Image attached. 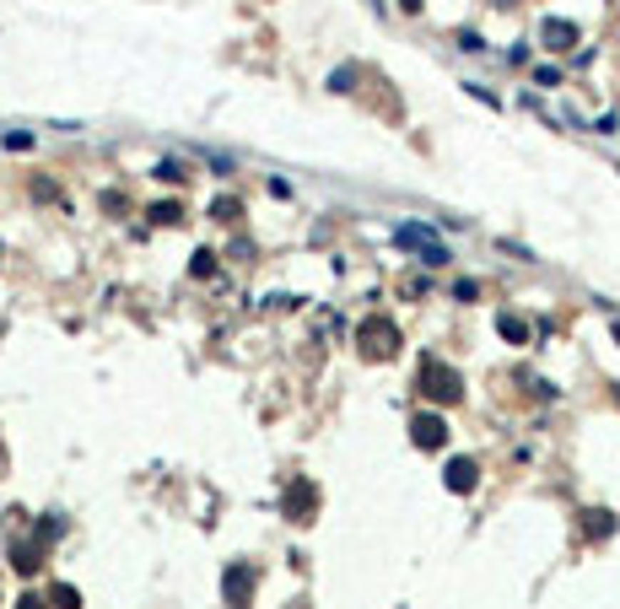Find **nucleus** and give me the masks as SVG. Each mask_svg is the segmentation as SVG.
<instances>
[{
	"label": "nucleus",
	"instance_id": "obj_1",
	"mask_svg": "<svg viewBox=\"0 0 620 609\" xmlns=\"http://www.w3.org/2000/svg\"><path fill=\"white\" fill-rule=\"evenodd\" d=\"M421 389L432 394V399L453 404V399L464 394V383H459V372H453V367H442V362H426V367H421Z\"/></svg>",
	"mask_w": 620,
	"mask_h": 609
},
{
	"label": "nucleus",
	"instance_id": "obj_2",
	"mask_svg": "<svg viewBox=\"0 0 620 609\" xmlns=\"http://www.w3.org/2000/svg\"><path fill=\"white\" fill-rule=\"evenodd\" d=\"M394 237H400L405 248H421V254H426V265H448V248H442L437 237H432V227H415V221H410V227H400Z\"/></svg>",
	"mask_w": 620,
	"mask_h": 609
},
{
	"label": "nucleus",
	"instance_id": "obj_3",
	"mask_svg": "<svg viewBox=\"0 0 620 609\" xmlns=\"http://www.w3.org/2000/svg\"><path fill=\"white\" fill-rule=\"evenodd\" d=\"M415 442H421V448H442V442H448L442 415H415Z\"/></svg>",
	"mask_w": 620,
	"mask_h": 609
},
{
	"label": "nucleus",
	"instance_id": "obj_4",
	"mask_svg": "<svg viewBox=\"0 0 620 609\" xmlns=\"http://www.w3.org/2000/svg\"><path fill=\"white\" fill-rule=\"evenodd\" d=\"M362 351L367 356H389L394 351V329H389V324H367V329H362Z\"/></svg>",
	"mask_w": 620,
	"mask_h": 609
},
{
	"label": "nucleus",
	"instance_id": "obj_5",
	"mask_svg": "<svg viewBox=\"0 0 620 609\" xmlns=\"http://www.w3.org/2000/svg\"><path fill=\"white\" fill-rule=\"evenodd\" d=\"M474 475H480L474 459H453L448 464V491H474Z\"/></svg>",
	"mask_w": 620,
	"mask_h": 609
},
{
	"label": "nucleus",
	"instance_id": "obj_6",
	"mask_svg": "<svg viewBox=\"0 0 620 609\" xmlns=\"http://www.w3.org/2000/svg\"><path fill=\"white\" fill-rule=\"evenodd\" d=\"M571 44H577L571 22H545V49H571Z\"/></svg>",
	"mask_w": 620,
	"mask_h": 609
},
{
	"label": "nucleus",
	"instance_id": "obj_7",
	"mask_svg": "<svg viewBox=\"0 0 620 609\" xmlns=\"http://www.w3.org/2000/svg\"><path fill=\"white\" fill-rule=\"evenodd\" d=\"M502 334H507V340H523V334H529V329H523L518 318H502Z\"/></svg>",
	"mask_w": 620,
	"mask_h": 609
},
{
	"label": "nucleus",
	"instance_id": "obj_8",
	"mask_svg": "<svg viewBox=\"0 0 620 609\" xmlns=\"http://www.w3.org/2000/svg\"><path fill=\"white\" fill-rule=\"evenodd\" d=\"M157 178H173V183H178L183 168H178V162H157Z\"/></svg>",
	"mask_w": 620,
	"mask_h": 609
},
{
	"label": "nucleus",
	"instance_id": "obj_9",
	"mask_svg": "<svg viewBox=\"0 0 620 609\" xmlns=\"http://www.w3.org/2000/svg\"><path fill=\"white\" fill-rule=\"evenodd\" d=\"M400 6H405V11H421V0H400Z\"/></svg>",
	"mask_w": 620,
	"mask_h": 609
},
{
	"label": "nucleus",
	"instance_id": "obj_10",
	"mask_svg": "<svg viewBox=\"0 0 620 609\" xmlns=\"http://www.w3.org/2000/svg\"><path fill=\"white\" fill-rule=\"evenodd\" d=\"M615 340H620V318H615Z\"/></svg>",
	"mask_w": 620,
	"mask_h": 609
}]
</instances>
